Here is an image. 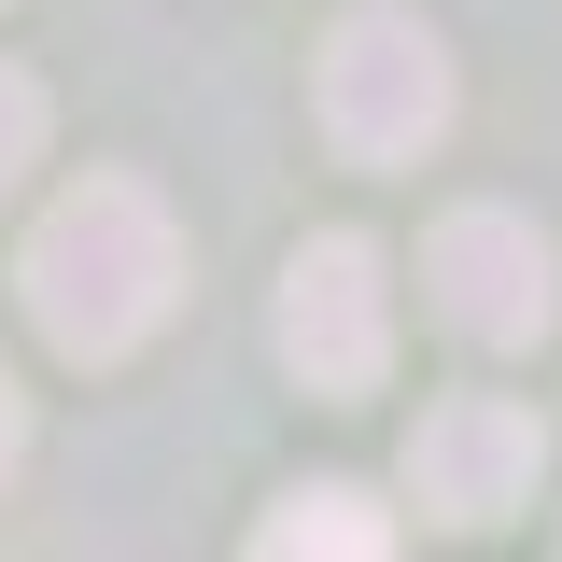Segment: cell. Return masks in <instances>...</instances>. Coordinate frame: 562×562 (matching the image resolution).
<instances>
[{"instance_id":"3957f363","label":"cell","mask_w":562,"mask_h":562,"mask_svg":"<svg viewBox=\"0 0 562 562\" xmlns=\"http://www.w3.org/2000/svg\"><path fill=\"white\" fill-rule=\"evenodd\" d=\"M281 366L310 380V394H380V366H394V281H380V239H310L295 268H281Z\"/></svg>"},{"instance_id":"5b68a950","label":"cell","mask_w":562,"mask_h":562,"mask_svg":"<svg viewBox=\"0 0 562 562\" xmlns=\"http://www.w3.org/2000/svg\"><path fill=\"white\" fill-rule=\"evenodd\" d=\"M535 464H549V436H535V408H506V394H450L408 436V492L436 520H464V535L506 520V506H535Z\"/></svg>"},{"instance_id":"ba28073f","label":"cell","mask_w":562,"mask_h":562,"mask_svg":"<svg viewBox=\"0 0 562 562\" xmlns=\"http://www.w3.org/2000/svg\"><path fill=\"white\" fill-rule=\"evenodd\" d=\"M14 450H29V408H14V380H0V479H14Z\"/></svg>"},{"instance_id":"6da1fadb","label":"cell","mask_w":562,"mask_h":562,"mask_svg":"<svg viewBox=\"0 0 562 562\" xmlns=\"http://www.w3.org/2000/svg\"><path fill=\"white\" fill-rule=\"evenodd\" d=\"M29 324L70 351V366H113L169 324V295H183V239H169V211L140 198V183H70L43 225H29Z\"/></svg>"},{"instance_id":"7a4b0ae2","label":"cell","mask_w":562,"mask_h":562,"mask_svg":"<svg viewBox=\"0 0 562 562\" xmlns=\"http://www.w3.org/2000/svg\"><path fill=\"white\" fill-rule=\"evenodd\" d=\"M324 127H338V155H366V169H408L422 140L450 127V43H436L422 14H394V0L338 14V43H324Z\"/></svg>"},{"instance_id":"277c9868","label":"cell","mask_w":562,"mask_h":562,"mask_svg":"<svg viewBox=\"0 0 562 562\" xmlns=\"http://www.w3.org/2000/svg\"><path fill=\"white\" fill-rule=\"evenodd\" d=\"M422 281H436V324L450 338H479V351H520V338H549V310H562V281H549V239L520 225V211H450L436 239H422Z\"/></svg>"},{"instance_id":"52a82bcc","label":"cell","mask_w":562,"mask_h":562,"mask_svg":"<svg viewBox=\"0 0 562 562\" xmlns=\"http://www.w3.org/2000/svg\"><path fill=\"white\" fill-rule=\"evenodd\" d=\"M29 169H43V85H29V70H0V198H14Z\"/></svg>"},{"instance_id":"8992f818","label":"cell","mask_w":562,"mask_h":562,"mask_svg":"<svg viewBox=\"0 0 562 562\" xmlns=\"http://www.w3.org/2000/svg\"><path fill=\"white\" fill-rule=\"evenodd\" d=\"M254 562H394V520H380L351 479H310V492H281V506H268Z\"/></svg>"}]
</instances>
